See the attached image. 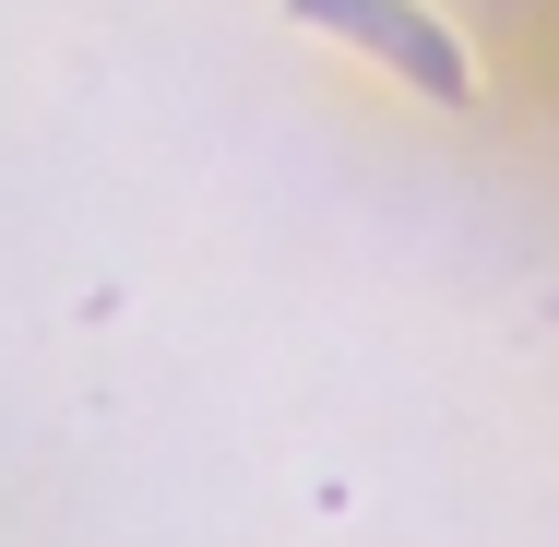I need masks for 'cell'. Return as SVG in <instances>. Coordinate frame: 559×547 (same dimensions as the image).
<instances>
[{"instance_id":"6da1fadb","label":"cell","mask_w":559,"mask_h":547,"mask_svg":"<svg viewBox=\"0 0 559 547\" xmlns=\"http://www.w3.org/2000/svg\"><path fill=\"white\" fill-rule=\"evenodd\" d=\"M298 24H322L345 48H369L381 72H405L429 108H464L476 96V60H464V36H452L441 12H417V0H286Z\"/></svg>"}]
</instances>
